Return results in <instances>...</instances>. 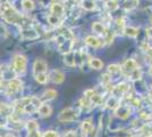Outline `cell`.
<instances>
[{
    "label": "cell",
    "instance_id": "1",
    "mask_svg": "<svg viewBox=\"0 0 152 137\" xmlns=\"http://www.w3.org/2000/svg\"><path fill=\"white\" fill-rule=\"evenodd\" d=\"M77 117H78L77 110L72 109V107H67V109L62 110L60 113H59L58 120H59L60 122H70V121L76 120Z\"/></svg>",
    "mask_w": 152,
    "mask_h": 137
},
{
    "label": "cell",
    "instance_id": "2",
    "mask_svg": "<svg viewBox=\"0 0 152 137\" xmlns=\"http://www.w3.org/2000/svg\"><path fill=\"white\" fill-rule=\"evenodd\" d=\"M26 70V57L23 55H16L14 57V72L17 74L24 73Z\"/></svg>",
    "mask_w": 152,
    "mask_h": 137
},
{
    "label": "cell",
    "instance_id": "3",
    "mask_svg": "<svg viewBox=\"0 0 152 137\" xmlns=\"http://www.w3.org/2000/svg\"><path fill=\"white\" fill-rule=\"evenodd\" d=\"M6 88H7V94H14V93L22 89V81L19 79H16V78L10 79L8 81V85Z\"/></svg>",
    "mask_w": 152,
    "mask_h": 137
},
{
    "label": "cell",
    "instance_id": "4",
    "mask_svg": "<svg viewBox=\"0 0 152 137\" xmlns=\"http://www.w3.org/2000/svg\"><path fill=\"white\" fill-rule=\"evenodd\" d=\"M46 71H47V63L43 60H36L34 62V65H33L34 77L40 74V73H46Z\"/></svg>",
    "mask_w": 152,
    "mask_h": 137
},
{
    "label": "cell",
    "instance_id": "5",
    "mask_svg": "<svg viewBox=\"0 0 152 137\" xmlns=\"http://www.w3.org/2000/svg\"><path fill=\"white\" fill-rule=\"evenodd\" d=\"M115 113H116V115L119 117L121 119H127L128 115H129V113H131V110H129V107L126 106V105H119V106L115 110Z\"/></svg>",
    "mask_w": 152,
    "mask_h": 137
},
{
    "label": "cell",
    "instance_id": "6",
    "mask_svg": "<svg viewBox=\"0 0 152 137\" xmlns=\"http://www.w3.org/2000/svg\"><path fill=\"white\" fill-rule=\"evenodd\" d=\"M21 35H22V38L25 39V40H34V39L39 38V33L35 32L33 29H30V28L23 29L22 32H21Z\"/></svg>",
    "mask_w": 152,
    "mask_h": 137
},
{
    "label": "cell",
    "instance_id": "7",
    "mask_svg": "<svg viewBox=\"0 0 152 137\" xmlns=\"http://www.w3.org/2000/svg\"><path fill=\"white\" fill-rule=\"evenodd\" d=\"M128 89H129L128 85L126 82H122V83H119V85H117L116 87L112 88V93H114L115 96H121V95H124L125 93H127Z\"/></svg>",
    "mask_w": 152,
    "mask_h": 137
},
{
    "label": "cell",
    "instance_id": "8",
    "mask_svg": "<svg viewBox=\"0 0 152 137\" xmlns=\"http://www.w3.org/2000/svg\"><path fill=\"white\" fill-rule=\"evenodd\" d=\"M51 13L58 17H61L65 13V8L59 2H52L51 3Z\"/></svg>",
    "mask_w": 152,
    "mask_h": 137
},
{
    "label": "cell",
    "instance_id": "9",
    "mask_svg": "<svg viewBox=\"0 0 152 137\" xmlns=\"http://www.w3.org/2000/svg\"><path fill=\"white\" fill-rule=\"evenodd\" d=\"M85 42H86L89 46L93 47V48H99V47H101V46L103 45V41H101L100 39L95 38V37H93V35L86 37V38H85Z\"/></svg>",
    "mask_w": 152,
    "mask_h": 137
},
{
    "label": "cell",
    "instance_id": "10",
    "mask_svg": "<svg viewBox=\"0 0 152 137\" xmlns=\"http://www.w3.org/2000/svg\"><path fill=\"white\" fill-rule=\"evenodd\" d=\"M51 80L55 82V83H61L64 80H65V74L59 71V70H54L51 72V75H50Z\"/></svg>",
    "mask_w": 152,
    "mask_h": 137
},
{
    "label": "cell",
    "instance_id": "11",
    "mask_svg": "<svg viewBox=\"0 0 152 137\" xmlns=\"http://www.w3.org/2000/svg\"><path fill=\"white\" fill-rule=\"evenodd\" d=\"M39 113H40V115L41 117H43V118H47V117H50L51 115V113H52V109H51V106L49 105V104H41V106L39 107Z\"/></svg>",
    "mask_w": 152,
    "mask_h": 137
},
{
    "label": "cell",
    "instance_id": "12",
    "mask_svg": "<svg viewBox=\"0 0 152 137\" xmlns=\"http://www.w3.org/2000/svg\"><path fill=\"white\" fill-rule=\"evenodd\" d=\"M92 29H93V31L95 33L101 34V35H104V34L107 33V30H106L104 25L102 23H100V22H94L92 24Z\"/></svg>",
    "mask_w": 152,
    "mask_h": 137
},
{
    "label": "cell",
    "instance_id": "13",
    "mask_svg": "<svg viewBox=\"0 0 152 137\" xmlns=\"http://www.w3.org/2000/svg\"><path fill=\"white\" fill-rule=\"evenodd\" d=\"M65 64L68 66H74L76 64V60H75V54L73 52H69L65 55V60H64Z\"/></svg>",
    "mask_w": 152,
    "mask_h": 137
},
{
    "label": "cell",
    "instance_id": "14",
    "mask_svg": "<svg viewBox=\"0 0 152 137\" xmlns=\"http://www.w3.org/2000/svg\"><path fill=\"white\" fill-rule=\"evenodd\" d=\"M81 128H82L83 135H88V134H89V133H90V132L92 130V128H93V126H92L91 119L84 120V121L82 122V126H81Z\"/></svg>",
    "mask_w": 152,
    "mask_h": 137
},
{
    "label": "cell",
    "instance_id": "15",
    "mask_svg": "<svg viewBox=\"0 0 152 137\" xmlns=\"http://www.w3.org/2000/svg\"><path fill=\"white\" fill-rule=\"evenodd\" d=\"M124 68H126L128 72H132V71H134V70L137 68V64H136V62H135L134 60L129 58V60H126V61H125Z\"/></svg>",
    "mask_w": 152,
    "mask_h": 137
},
{
    "label": "cell",
    "instance_id": "16",
    "mask_svg": "<svg viewBox=\"0 0 152 137\" xmlns=\"http://www.w3.org/2000/svg\"><path fill=\"white\" fill-rule=\"evenodd\" d=\"M139 1H140V0H125V2H124V8H125L126 10H132V9H134V8L139 5Z\"/></svg>",
    "mask_w": 152,
    "mask_h": 137
},
{
    "label": "cell",
    "instance_id": "17",
    "mask_svg": "<svg viewBox=\"0 0 152 137\" xmlns=\"http://www.w3.org/2000/svg\"><path fill=\"white\" fill-rule=\"evenodd\" d=\"M124 32H125V34L127 37H129V38H135L139 34V30L136 28H133V26H127Z\"/></svg>",
    "mask_w": 152,
    "mask_h": 137
},
{
    "label": "cell",
    "instance_id": "18",
    "mask_svg": "<svg viewBox=\"0 0 152 137\" xmlns=\"http://www.w3.org/2000/svg\"><path fill=\"white\" fill-rule=\"evenodd\" d=\"M43 97L46 100H54V98L57 97V92L55 89H47L43 93Z\"/></svg>",
    "mask_w": 152,
    "mask_h": 137
},
{
    "label": "cell",
    "instance_id": "19",
    "mask_svg": "<svg viewBox=\"0 0 152 137\" xmlns=\"http://www.w3.org/2000/svg\"><path fill=\"white\" fill-rule=\"evenodd\" d=\"M106 8L109 10V12H114L118 8V2L117 0H108L106 2Z\"/></svg>",
    "mask_w": 152,
    "mask_h": 137
},
{
    "label": "cell",
    "instance_id": "20",
    "mask_svg": "<svg viewBox=\"0 0 152 137\" xmlns=\"http://www.w3.org/2000/svg\"><path fill=\"white\" fill-rule=\"evenodd\" d=\"M48 22H49L51 25H54V26H58V25L60 24V17H58V16L51 14V15L48 16Z\"/></svg>",
    "mask_w": 152,
    "mask_h": 137
},
{
    "label": "cell",
    "instance_id": "21",
    "mask_svg": "<svg viewBox=\"0 0 152 137\" xmlns=\"http://www.w3.org/2000/svg\"><path fill=\"white\" fill-rule=\"evenodd\" d=\"M102 65H103V63L99 58H91L90 60V66L94 70H100L102 68Z\"/></svg>",
    "mask_w": 152,
    "mask_h": 137
},
{
    "label": "cell",
    "instance_id": "22",
    "mask_svg": "<svg viewBox=\"0 0 152 137\" xmlns=\"http://www.w3.org/2000/svg\"><path fill=\"white\" fill-rule=\"evenodd\" d=\"M115 25H116V32H124L125 31V22H124V20L123 18H117L116 20V23H115Z\"/></svg>",
    "mask_w": 152,
    "mask_h": 137
},
{
    "label": "cell",
    "instance_id": "23",
    "mask_svg": "<svg viewBox=\"0 0 152 137\" xmlns=\"http://www.w3.org/2000/svg\"><path fill=\"white\" fill-rule=\"evenodd\" d=\"M82 6L85 10H93L95 8V5H94V1L93 0H84L82 1Z\"/></svg>",
    "mask_w": 152,
    "mask_h": 137
},
{
    "label": "cell",
    "instance_id": "24",
    "mask_svg": "<svg viewBox=\"0 0 152 137\" xmlns=\"http://www.w3.org/2000/svg\"><path fill=\"white\" fill-rule=\"evenodd\" d=\"M22 6H23V9L26 10V12H31L33 8H34V2L32 0H23L22 1Z\"/></svg>",
    "mask_w": 152,
    "mask_h": 137
},
{
    "label": "cell",
    "instance_id": "25",
    "mask_svg": "<svg viewBox=\"0 0 152 137\" xmlns=\"http://www.w3.org/2000/svg\"><path fill=\"white\" fill-rule=\"evenodd\" d=\"M36 110H39V107H37V106H35L33 103H30V104H27V105H25V106H24V113H27V114H32V113H34Z\"/></svg>",
    "mask_w": 152,
    "mask_h": 137
},
{
    "label": "cell",
    "instance_id": "26",
    "mask_svg": "<svg viewBox=\"0 0 152 137\" xmlns=\"http://www.w3.org/2000/svg\"><path fill=\"white\" fill-rule=\"evenodd\" d=\"M48 74L47 73H40V74H37V75H35V80L39 82V83H47L48 82Z\"/></svg>",
    "mask_w": 152,
    "mask_h": 137
},
{
    "label": "cell",
    "instance_id": "27",
    "mask_svg": "<svg viewBox=\"0 0 152 137\" xmlns=\"http://www.w3.org/2000/svg\"><path fill=\"white\" fill-rule=\"evenodd\" d=\"M37 128H39V126H37L36 121L30 120V121L26 122V129L29 130V133H30V132H34V130H37Z\"/></svg>",
    "mask_w": 152,
    "mask_h": 137
},
{
    "label": "cell",
    "instance_id": "28",
    "mask_svg": "<svg viewBox=\"0 0 152 137\" xmlns=\"http://www.w3.org/2000/svg\"><path fill=\"white\" fill-rule=\"evenodd\" d=\"M131 74V79L132 80H134V81H136V80H140L141 79V77H142V72H141V70H139V68H136V70H134V71H132V72H129Z\"/></svg>",
    "mask_w": 152,
    "mask_h": 137
},
{
    "label": "cell",
    "instance_id": "29",
    "mask_svg": "<svg viewBox=\"0 0 152 137\" xmlns=\"http://www.w3.org/2000/svg\"><path fill=\"white\" fill-rule=\"evenodd\" d=\"M80 103H81L82 107H85V109H89L91 105H93L91 102V98H88V97H85V96L80 101Z\"/></svg>",
    "mask_w": 152,
    "mask_h": 137
},
{
    "label": "cell",
    "instance_id": "30",
    "mask_svg": "<svg viewBox=\"0 0 152 137\" xmlns=\"http://www.w3.org/2000/svg\"><path fill=\"white\" fill-rule=\"evenodd\" d=\"M118 101H117V98H115V97H112V98H110L108 102H107V107L108 109H117L118 106Z\"/></svg>",
    "mask_w": 152,
    "mask_h": 137
},
{
    "label": "cell",
    "instance_id": "31",
    "mask_svg": "<svg viewBox=\"0 0 152 137\" xmlns=\"http://www.w3.org/2000/svg\"><path fill=\"white\" fill-rule=\"evenodd\" d=\"M11 107L7 106L6 104H1V114L3 115H11Z\"/></svg>",
    "mask_w": 152,
    "mask_h": 137
},
{
    "label": "cell",
    "instance_id": "32",
    "mask_svg": "<svg viewBox=\"0 0 152 137\" xmlns=\"http://www.w3.org/2000/svg\"><path fill=\"white\" fill-rule=\"evenodd\" d=\"M108 71L109 73H118L121 71V66L118 64H110L108 66Z\"/></svg>",
    "mask_w": 152,
    "mask_h": 137
},
{
    "label": "cell",
    "instance_id": "33",
    "mask_svg": "<svg viewBox=\"0 0 152 137\" xmlns=\"http://www.w3.org/2000/svg\"><path fill=\"white\" fill-rule=\"evenodd\" d=\"M91 102L93 105H100L102 103V97L100 95H96L95 94L93 97H91Z\"/></svg>",
    "mask_w": 152,
    "mask_h": 137
},
{
    "label": "cell",
    "instance_id": "34",
    "mask_svg": "<svg viewBox=\"0 0 152 137\" xmlns=\"http://www.w3.org/2000/svg\"><path fill=\"white\" fill-rule=\"evenodd\" d=\"M43 137H59V136H58V134H57L56 132H54V130H48V132H46V133L43 134Z\"/></svg>",
    "mask_w": 152,
    "mask_h": 137
},
{
    "label": "cell",
    "instance_id": "35",
    "mask_svg": "<svg viewBox=\"0 0 152 137\" xmlns=\"http://www.w3.org/2000/svg\"><path fill=\"white\" fill-rule=\"evenodd\" d=\"M95 95V92L93 90V89H88V90H85L84 92V96L85 97H88V98H91Z\"/></svg>",
    "mask_w": 152,
    "mask_h": 137
},
{
    "label": "cell",
    "instance_id": "36",
    "mask_svg": "<svg viewBox=\"0 0 152 137\" xmlns=\"http://www.w3.org/2000/svg\"><path fill=\"white\" fill-rule=\"evenodd\" d=\"M131 104L133 105V106H140V104H141V101L139 100V98H132L131 100Z\"/></svg>",
    "mask_w": 152,
    "mask_h": 137
},
{
    "label": "cell",
    "instance_id": "37",
    "mask_svg": "<svg viewBox=\"0 0 152 137\" xmlns=\"http://www.w3.org/2000/svg\"><path fill=\"white\" fill-rule=\"evenodd\" d=\"M140 48L142 49V50H144V52H147L149 48H150V46L148 45V42H142L141 45H140Z\"/></svg>",
    "mask_w": 152,
    "mask_h": 137
},
{
    "label": "cell",
    "instance_id": "38",
    "mask_svg": "<svg viewBox=\"0 0 152 137\" xmlns=\"http://www.w3.org/2000/svg\"><path fill=\"white\" fill-rule=\"evenodd\" d=\"M27 137H40V133L37 130H34V132H30Z\"/></svg>",
    "mask_w": 152,
    "mask_h": 137
},
{
    "label": "cell",
    "instance_id": "39",
    "mask_svg": "<svg viewBox=\"0 0 152 137\" xmlns=\"http://www.w3.org/2000/svg\"><path fill=\"white\" fill-rule=\"evenodd\" d=\"M102 78H103V79H102L103 83H108V82H110V78H109V75H108V74H104Z\"/></svg>",
    "mask_w": 152,
    "mask_h": 137
},
{
    "label": "cell",
    "instance_id": "40",
    "mask_svg": "<svg viewBox=\"0 0 152 137\" xmlns=\"http://www.w3.org/2000/svg\"><path fill=\"white\" fill-rule=\"evenodd\" d=\"M65 137H76V133L75 132H68V133H66Z\"/></svg>",
    "mask_w": 152,
    "mask_h": 137
},
{
    "label": "cell",
    "instance_id": "41",
    "mask_svg": "<svg viewBox=\"0 0 152 137\" xmlns=\"http://www.w3.org/2000/svg\"><path fill=\"white\" fill-rule=\"evenodd\" d=\"M147 35H148L149 38H152V28L147 29Z\"/></svg>",
    "mask_w": 152,
    "mask_h": 137
},
{
    "label": "cell",
    "instance_id": "42",
    "mask_svg": "<svg viewBox=\"0 0 152 137\" xmlns=\"http://www.w3.org/2000/svg\"><path fill=\"white\" fill-rule=\"evenodd\" d=\"M145 53H147V55H148L150 58H152V48H151V47H150V48H149V49L145 52Z\"/></svg>",
    "mask_w": 152,
    "mask_h": 137
},
{
    "label": "cell",
    "instance_id": "43",
    "mask_svg": "<svg viewBox=\"0 0 152 137\" xmlns=\"http://www.w3.org/2000/svg\"><path fill=\"white\" fill-rule=\"evenodd\" d=\"M3 137H15L14 135H11V134H7V135H5Z\"/></svg>",
    "mask_w": 152,
    "mask_h": 137
},
{
    "label": "cell",
    "instance_id": "44",
    "mask_svg": "<svg viewBox=\"0 0 152 137\" xmlns=\"http://www.w3.org/2000/svg\"><path fill=\"white\" fill-rule=\"evenodd\" d=\"M149 73H150V75L152 77V66H151V68H150V71H149Z\"/></svg>",
    "mask_w": 152,
    "mask_h": 137
},
{
    "label": "cell",
    "instance_id": "45",
    "mask_svg": "<svg viewBox=\"0 0 152 137\" xmlns=\"http://www.w3.org/2000/svg\"><path fill=\"white\" fill-rule=\"evenodd\" d=\"M73 1H76V2H80V1H84V0H73Z\"/></svg>",
    "mask_w": 152,
    "mask_h": 137
},
{
    "label": "cell",
    "instance_id": "46",
    "mask_svg": "<svg viewBox=\"0 0 152 137\" xmlns=\"http://www.w3.org/2000/svg\"><path fill=\"white\" fill-rule=\"evenodd\" d=\"M150 64H151V66H152V58L150 60Z\"/></svg>",
    "mask_w": 152,
    "mask_h": 137
}]
</instances>
